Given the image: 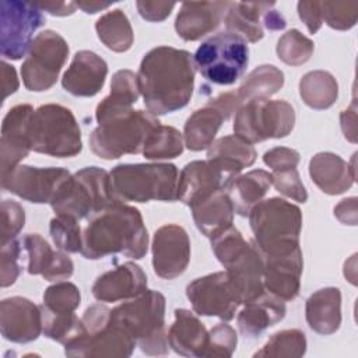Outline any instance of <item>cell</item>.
Instances as JSON below:
<instances>
[{"label":"cell","instance_id":"7dc6e473","mask_svg":"<svg viewBox=\"0 0 358 358\" xmlns=\"http://www.w3.org/2000/svg\"><path fill=\"white\" fill-rule=\"evenodd\" d=\"M20 242L14 238L1 245L0 252V285L3 288L10 287L15 282L21 273L20 266Z\"/></svg>","mask_w":358,"mask_h":358},{"label":"cell","instance_id":"f35d334b","mask_svg":"<svg viewBox=\"0 0 358 358\" xmlns=\"http://www.w3.org/2000/svg\"><path fill=\"white\" fill-rule=\"evenodd\" d=\"M39 306L42 313V333L45 334V337L67 345L77 340L80 336H83V320L74 312H53L48 309L43 303Z\"/></svg>","mask_w":358,"mask_h":358},{"label":"cell","instance_id":"f6af8a7d","mask_svg":"<svg viewBox=\"0 0 358 358\" xmlns=\"http://www.w3.org/2000/svg\"><path fill=\"white\" fill-rule=\"evenodd\" d=\"M322 20L333 29H351L358 20L357 1H320Z\"/></svg>","mask_w":358,"mask_h":358},{"label":"cell","instance_id":"7a4b0ae2","mask_svg":"<svg viewBox=\"0 0 358 358\" xmlns=\"http://www.w3.org/2000/svg\"><path fill=\"white\" fill-rule=\"evenodd\" d=\"M147 249L148 232L141 213L119 201L88 218L80 253L90 260L116 253L138 260L145 256Z\"/></svg>","mask_w":358,"mask_h":358},{"label":"cell","instance_id":"e0dca14e","mask_svg":"<svg viewBox=\"0 0 358 358\" xmlns=\"http://www.w3.org/2000/svg\"><path fill=\"white\" fill-rule=\"evenodd\" d=\"M234 176L222 172L211 161H192L178 179V200L193 208L218 190H227Z\"/></svg>","mask_w":358,"mask_h":358},{"label":"cell","instance_id":"8992f818","mask_svg":"<svg viewBox=\"0 0 358 358\" xmlns=\"http://www.w3.org/2000/svg\"><path fill=\"white\" fill-rule=\"evenodd\" d=\"M112 320L120 324L147 355H165L169 351L165 333V296L147 289L110 312Z\"/></svg>","mask_w":358,"mask_h":358},{"label":"cell","instance_id":"5b68a950","mask_svg":"<svg viewBox=\"0 0 358 358\" xmlns=\"http://www.w3.org/2000/svg\"><path fill=\"white\" fill-rule=\"evenodd\" d=\"M119 201L112 187L110 173L98 166H87L63 183L50 207L56 215L81 221Z\"/></svg>","mask_w":358,"mask_h":358},{"label":"cell","instance_id":"60d3db41","mask_svg":"<svg viewBox=\"0 0 358 358\" xmlns=\"http://www.w3.org/2000/svg\"><path fill=\"white\" fill-rule=\"evenodd\" d=\"M306 351V337L303 331L298 329H288L274 333L262 350L256 351L253 357H268V358H298Z\"/></svg>","mask_w":358,"mask_h":358},{"label":"cell","instance_id":"f1b7e54d","mask_svg":"<svg viewBox=\"0 0 358 358\" xmlns=\"http://www.w3.org/2000/svg\"><path fill=\"white\" fill-rule=\"evenodd\" d=\"M305 317L309 327L319 334H333L341 324V292L326 287L313 292L305 303Z\"/></svg>","mask_w":358,"mask_h":358},{"label":"cell","instance_id":"44dd1931","mask_svg":"<svg viewBox=\"0 0 358 358\" xmlns=\"http://www.w3.org/2000/svg\"><path fill=\"white\" fill-rule=\"evenodd\" d=\"M137 345L136 340L115 320L92 334L81 336L73 343L64 345L67 357H130Z\"/></svg>","mask_w":358,"mask_h":358},{"label":"cell","instance_id":"b9f144b4","mask_svg":"<svg viewBox=\"0 0 358 358\" xmlns=\"http://www.w3.org/2000/svg\"><path fill=\"white\" fill-rule=\"evenodd\" d=\"M313 42L301 34L298 29H289L277 42V56L285 64L301 66L306 63L313 55Z\"/></svg>","mask_w":358,"mask_h":358},{"label":"cell","instance_id":"9c48e42d","mask_svg":"<svg viewBox=\"0 0 358 358\" xmlns=\"http://www.w3.org/2000/svg\"><path fill=\"white\" fill-rule=\"evenodd\" d=\"M31 150L56 158L76 157L83 150L81 130L73 112L59 103L41 105L28 127Z\"/></svg>","mask_w":358,"mask_h":358},{"label":"cell","instance_id":"ffe728a7","mask_svg":"<svg viewBox=\"0 0 358 358\" xmlns=\"http://www.w3.org/2000/svg\"><path fill=\"white\" fill-rule=\"evenodd\" d=\"M34 108L28 103L13 106L3 119L1 138H0V157H1V175L14 169L20 161L28 157L31 151L28 127Z\"/></svg>","mask_w":358,"mask_h":358},{"label":"cell","instance_id":"ba28073f","mask_svg":"<svg viewBox=\"0 0 358 358\" xmlns=\"http://www.w3.org/2000/svg\"><path fill=\"white\" fill-rule=\"evenodd\" d=\"M159 124L155 115L141 109H131L98 123V127L90 134V148L102 159H117L126 154H140L148 136Z\"/></svg>","mask_w":358,"mask_h":358},{"label":"cell","instance_id":"7c38bea8","mask_svg":"<svg viewBox=\"0 0 358 358\" xmlns=\"http://www.w3.org/2000/svg\"><path fill=\"white\" fill-rule=\"evenodd\" d=\"M69 50L67 42L60 34L52 29L38 34L21 66V77L25 88L35 92L52 88L67 60Z\"/></svg>","mask_w":358,"mask_h":358},{"label":"cell","instance_id":"2e32d148","mask_svg":"<svg viewBox=\"0 0 358 358\" xmlns=\"http://www.w3.org/2000/svg\"><path fill=\"white\" fill-rule=\"evenodd\" d=\"M190 262V239L185 228L176 224L159 227L152 239V267L158 277L173 280Z\"/></svg>","mask_w":358,"mask_h":358},{"label":"cell","instance_id":"8fae6325","mask_svg":"<svg viewBox=\"0 0 358 358\" xmlns=\"http://www.w3.org/2000/svg\"><path fill=\"white\" fill-rule=\"evenodd\" d=\"M295 126V110L282 99H252L243 102L235 115L234 133L248 144L267 138H282Z\"/></svg>","mask_w":358,"mask_h":358},{"label":"cell","instance_id":"5bb4252c","mask_svg":"<svg viewBox=\"0 0 358 358\" xmlns=\"http://www.w3.org/2000/svg\"><path fill=\"white\" fill-rule=\"evenodd\" d=\"M70 176L71 173L64 168L17 165L10 172L1 175V187L27 201L50 204Z\"/></svg>","mask_w":358,"mask_h":358},{"label":"cell","instance_id":"680465c9","mask_svg":"<svg viewBox=\"0 0 358 358\" xmlns=\"http://www.w3.org/2000/svg\"><path fill=\"white\" fill-rule=\"evenodd\" d=\"M357 113H355V103L352 102V105L350 108H347L345 110L341 112L340 115V122H341V130L344 133V137L347 140H350L351 143H357Z\"/></svg>","mask_w":358,"mask_h":358},{"label":"cell","instance_id":"1f68e13d","mask_svg":"<svg viewBox=\"0 0 358 358\" xmlns=\"http://www.w3.org/2000/svg\"><path fill=\"white\" fill-rule=\"evenodd\" d=\"M256 157L257 152L253 145L245 143L235 134L215 140L207 151V159L234 178L243 168L250 166L256 161Z\"/></svg>","mask_w":358,"mask_h":358},{"label":"cell","instance_id":"4dcf8cb0","mask_svg":"<svg viewBox=\"0 0 358 358\" xmlns=\"http://www.w3.org/2000/svg\"><path fill=\"white\" fill-rule=\"evenodd\" d=\"M197 229L213 239L234 222V206L227 190H218L192 208Z\"/></svg>","mask_w":358,"mask_h":358},{"label":"cell","instance_id":"cb8c5ba5","mask_svg":"<svg viewBox=\"0 0 358 358\" xmlns=\"http://www.w3.org/2000/svg\"><path fill=\"white\" fill-rule=\"evenodd\" d=\"M231 1H187L175 20L178 35L187 42L199 41L218 28Z\"/></svg>","mask_w":358,"mask_h":358},{"label":"cell","instance_id":"277c9868","mask_svg":"<svg viewBox=\"0 0 358 358\" xmlns=\"http://www.w3.org/2000/svg\"><path fill=\"white\" fill-rule=\"evenodd\" d=\"M248 217L253 241L263 255H284L301 248L302 213L298 206L271 197L255 204Z\"/></svg>","mask_w":358,"mask_h":358},{"label":"cell","instance_id":"e575fe53","mask_svg":"<svg viewBox=\"0 0 358 358\" xmlns=\"http://www.w3.org/2000/svg\"><path fill=\"white\" fill-rule=\"evenodd\" d=\"M274 7V3H229L224 15L228 32L236 34L246 42H257L264 36L262 18L266 11Z\"/></svg>","mask_w":358,"mask_h":358},{"label":"cell","instance_id":"db71d44e","mask_svg":"<svg viewBox=\"0 0 358 358\" xmlns=\"http://www.w3.org/2000/svg\"><path fill=\"white\" fill-rule=\"evenodd\" d=\"M298 15L302 20V22L306 25L309 34H316L322 24V7L320 1H299L298 6Z\"/></svg>","mask_w":358,"mask_h":358},{"label":"cell","instance_id":"bcb514c9","mask_svg":"<svg viewBox=\"0 0 358 358\" xmlns=\"http://www.w3.org/2000/svg\"><path fill=\"white\" fill-rule=\"evenodd\" d=\"M238 344L235 329L227 323H218L208 331V340L203 357L228 358L234 354Z\"/></svg>","mask_w":358,"mask_h":358},{"label":"cell","instance_id":"603a6c76","mask_svg":"<svg viewBox=\"0 0 358 358\" xmlns=\"http://www.w3.org/2000/svg\"><path fill=\"white\" fill-rule=\"evenodd\" d=\"M106 76L108 64L101 56L91 50H80L63 74L62 85L74 96H94L102 90Z\"/></svg>","mask_w":358,"mask_h":358},{"label":"cell","instance_id":"6f0895ef","mask_svg":"<svg viewBox=\"0 0 358 358\" xmlns=\"http://www.w3.org/2000/svg\"><path fill=\"white\" fill-rule=\"evenodd\" d=\"M1 85H3V99L14 94L20 87L15 69L11 64L6 63L4 60L1 62Z\"/></svg>","mask_w":358,"mask_h":358},{"label":"cell","instance_id":"f5cc1de1","mask_svg":"<svg viewBox=\"0 0 358 358\" xmlns=\"http://www.w3.org/2000/svg\"><path fill=\"white\" fill-rule=\"evenodd\" d=\"M138 14L150 21V22H159L164 21L175 8V3H168V1H144L138 0L136 3Z\"/></svg>","mask_w":358,"mask_h":358},{"label":"cell","instance_id":"d6986e66","mask_svg":"<svg viewBox=\"0 0 358 358\" xmlns=\"http://www.w3.org/2000/svg\"><path fill=\"white\" fill-rule=\"evenodd\" d=\"M263 262L264 289L282 301L295 299L301 289L303 270L301 248L284 255H263Z\"/></svg>","mask_w":358,"mask_h":358},{"label":"cell","instance_id":"52a82bcc","mask_svg":"<svg viewBox=\"0 0 358 358\" xmlns=\"http://www.w3.org/2000/svg\"><path fill=\"white\" fill-rule=\"evenodd\" d=\"M178 179V168L173 164H120L110 171L113 192L123 203L175 201Z\"/></svg>","mask_w":358,"mask_h":358},{"label":"cell","instance_id":"6da1fadb","mask_svg":"<svg viewBox=\"0 0 358 358\" xmlns=\"http://www.w3.org/2000/svg\"><path fill=\"white\" fill-rule=\"evenodd\" d=\"M194 62L187 50L157 46L147 52L137 73L138 91L152 115L185 108L193 94Z\"/></svg>","mask_w":358,"mask_h":358},{"label":"cell","instance_id":"ee69618b","mask_svg":"<svg viewBox=\"0 0 358 358\" xmlns=\"http://www.w3.org/2000/svg\"><path fill=\"white\" fill-rule=\"evenodd\" d=\"M80 289L69 281H59L48 287L43 292V305L53 312H74L80 306Z\"/></svg>","mask_w":358,"mask_h":358},{"label":"cell","instance_id":"83f0119b","mask_svg":"<svg viewBox=\"0 0 358 358\" xmlns=\"http://www.w3.org/2000/svg\"><path fill=\"white\" fill-rule=\"evenodd\" d=\"M169 347L183 357H203L208 331L199 317L187 309L175 310V322L171 324L168 333Z\"/></svg>","mask_w":358,"mask_h":358},{"label":"cell","instance_id":"4fadbf2b","mask_svg":"<svg viewBox=\"0 0 358 358\" xmlns=\"http://www.w3.org/2000/svg\"><path fill=\"white\" fill-rule=\"evenodd\" d=\"M45 24L42 10L34 1L1 0L0 3V53L6 59L20 60L29 52L34 32Z\"/></svg>","mask_w":358,"mask_h":358},{"label":"cell","instance_id":"94428289","mask_svg":"<svg viewBox=\"0 0 358 358\" xmlns=\"http://www.w3.org/2000/svg\"><path fill=\"white\" fill-rule=\"evenodd\" d=\"M76 4H77L78 8H81L87 14H95V13L102 11V10L112 6V3H102V1H92V0H90V1H77Z\"/></svg>","mask_w":358,"mask_h":358},{"label":"cell","instance_id":"3957f363","mask_svg":"<svg viewBox=\"0 0 358 358\" xmlns=\"http://www.w3.org/2000/svg\"><path fill=\"white\" fill-rule=\"evenodd\" d=\"M211 248L225 273L241 305L260 296L263 285V255L255 241H245L231 225L211 239Z\"/></svg>","mask_w":358,"mask_h":358},{"label":"cell","instance_id":"8d00e7d4","mask_svg":"<svg viewBox=\"0 0 358 358\" xmlns=\"http://www.w3.org/2000/svg\"><path fill=\"white\" fill-rule=\"evenodd\" d=\"M99 41L110 50L122 53L131 48L134 42L133 28L127 15L116 8L101 15L95 22Z\"/></svg>","mask_w":358,"mask_h":358},{"label":"cell","instance_id":"d6a6232c","mask_svg":"<svg viewBox=\"0 0 358 358\" xmlns=\"http://www.w3.org/2000/svg\"><path fill=\"white\" fill-rule=\"evenodd\" d=\"M138 95L137 74L127 69L116 71L110 81V94L105 96L95 109L96 122L101 123L105 119L131 110V105L137 102Z\"/></svg>","mask_w":358,"mask_h":358},{"label":"cell","instance_id":"7bdbcfd3","mask_svg":"<svg viewBox=\"0 0 358 358\" xmlns=\"http://www.w3.org/2000/svg\"><path fill=\"white\" fill-rule=\"evenodd\" d=\"M50 236L57 249L67 253L81 252L83 231L77 220L56 215L50 220L49 225Z\"/></svg>","mask_w":358,"mask_h":358},{"label":"cell","instance_id":"836d02e7","mask_svg":"<svg viewBox=\"0 0 358 358\" xmlns=\"http://www.w3.org/2000/svg\"><path fill=\"white\" fill-rule=\"evenodd\" d=\"M271 185L273 176L264 169H253L236 176L227 189L234 211L241 217H246L252 207L266 196Z\"/></svg>","mask_w":358,"mask_h":358},{"label":"cell","instance_id":"f907efd6","mask_svg":"<svg viewBox=\"0 0 358 358\" xmlns=\"http://www.w3.org/2000/svg\"><path fill=\"white\" fill-rule=\"evenodd\" d=\"M110 312L112 309H109L106 305H102V303H94L88 306L81 317L83 326H84L83 336H92L103 330L110 322Z\"/></svg>","mask_w":358,"mask_h":358},{"label":"cell","instance_id":"816d5d0a","mask_svg":"<svg viewBox=\"0 0 358 358\" xmlns=\"http://www.w3.org/2000/svg\"><path fill=\"white\" fill-rule=\"evenodd\" d=\"M263 161L273 172L296 168L299 164V152L287 147H274L264 152Z\"/></svg>","mask_w":358,"mask_h":358},{"label":"cell","instance_id":"681fc988","mask_svg":"<svg viewBox=\"0 0 358 358\" xmlns=\"http://www.w3.org/2000/svg\"><path fill=\"white\" fill-rule=\"evenodd\" d=\"M274 187L284 196L298 201L305 203L308 200L306 189L299 178L296 168H288L282 171H275L271 173Z\"/></svg>","mask_w":358,"mask_h":358},{"label":"cell","instance_id":"91938a15","mask_svg":"<svg viewBox=\"0 0 358 358\" xmlns=\"http://www.w3.org/2000/svg\"><path fill=\"white\" fill-rule=\"evenodd\" d=\"M262 21H263L264 27L270 31H280V29H284L287 25L285 18L274 8H270L268 11H266Z\"/></svg>","mask_w":358,"mask_h":358},{"label":"cell","instance_id":"f546056e","mask_svg":"<svg viewBox=\"0 0 358 358\" xmlns=\"http://www.w3.org/2000/svg\"><path fill=\"white\" fill-rule=\"evenodd\" d=\"M228 116L224 110L211 99L203 108L194 110L185 123L183 138L185 145L192 151H201L208 148L214 143V137L218 133L224 120Z\"/></svg>","mask_w":358,"mask_h":358},{"label":"cell","instance_id":"c3c4849f","mask_svg":"<svg viewBox=\"0 0 358 358\" xmlns=\"http://www.w3.org/2000/svg\"><path fill=\"white\" fill-rule=\"evenodd\" d=\"M1 231L0 239L1 245L14 239L24 227L25 222V211L22 206L14 200H3L1 201Z\"/></svg>","mask_w":358,"mask_h":358},{"label":"cell","instance_id":"ac0fdd59","mask_svg":"<svg viewBox=\"0 0 358 358\" xmlns=\"http://www.w3.org/2000/svg\"><path fill=\"white\" fill-rule=\"evenodd\" d=\"M0 331L11 343H29L42 333L41 306L24 296L6 298L0 303Z\"/></svg>","mask_w":358,"mask_h":358},{"label":"cell","instance_id":"7402d4cb","mask_svg":"<svg viewBox=\"0 0 358 358\" xmlns=\"http://www.w3.org/2000/svg\"><path fill=\"white\" fill-rule=\"evenodd\" d=\"M145 291L147 275L138 264L131 262L101 274L92 285V295L99 302L133 299Z\"/></svg>","mask_w":358,"mask_h":358},{"label":"cell","instance_id":"4316f807","mask_svg":"<svg viewBox=\"0 0 358 358\" xmlns=\"http://www.w3.org/2000/svg\"><path fill=\"white\" fill-rule=\"evenodd\" d=\"M287 313L285 301L270 292H263L260 296L243 303L238 313L236 322L239 331L248 337H259L266 329L281 322Z\"/></svg>","mask_w":358,"mask_h":358},{"label":"cell","instance_id":"30bf717a","mask_svg":"<svg viewBox=\"0 0 358 358\" xmlns=\"http://www.w3.org/2000/svg\"><path fill=\"white\" fill-rule=\"evenodd\" d=\"M194 67L213 84L231 85L246 71L248 42L236 34L220 32L204 41L193 56Z\"/></svg>","mask_w":358,"mask_h":358},{"label":"cell","instance_id":"d4e9b609","mask_svg":"<svg viewBox=\"0 0 358 358\" xmlns=\"http://www.w3.org/2000/svg\"><path fill=\"white\" fill-rule=\"evenodd\" d=\"M24 249L28 253V273L41 274L46 281H63L71 277L74 271L73 260L69 255L55 252L39 234H27L22 239Z\"/></svg>","mask_w":358,"mask_h":358},{"label":"cell","instance_id":"484cf974","mask_svg":"<svg viewBox=\"0 0 358 358\" xmlns=\"http://www.w3.org/2000/svg\"><path fill=\"white\" fill-rule=\"evenodd\" d=\"M355 155L351 165L334 152H317L309 161V175L313 183L326 194H341L355 180Z\"/></svg>","mask_w":358,"mask_h":358},{"label":"cell","instance_id":"d590c367","mask_svg":"<svg viewBox=\"0 0 358 358\" xmlns=\"http://www.w3.org/2000/svg\"><path fill=\"white\" fill-rule=\"evenodd\" d=\"M299 95L309 108L327 109L338 96V84L329 71L313 70L301 78Z\"/></svg>","mask_w":358,"mask_h":358},{"label":"cell","instance_id":"9f6ffc18","mask_svg":"<svg viewBox=\"0 0 358 358\" xmlns=\"http://www.w3.org/2000/svg\"><path fill=\"white\" fill-rule=\"evenodd\" d=\"M35 6L42 10V11H46L52 15H56V17H66V15H71L76 8H77V4L73 3V1H34Z\"/></svg>","mask_w":358,"mask_h":358},{"label":"cell","instance_id":"9a60e30c","mask_svg":"<svg viewBox=\"0 0 358 358\" xmlns=\"http://www.w3.org/2000/svg\"><path fill=\"white\" fill-rule=\"evenodd\" d=\"M186 296L197 315L220 317L224 322L232 320L241 306L225 271L193 280L186 287Z\"/></svg>","mask_w":358,"mask_h":358},{"label":"cell","instance_id":"ab89813d","mask_svg":"<svg viewBox=\"0 0 358 358\" xmlns=\"http://www.w3.org/2000/svg\"><path fill=\"white\" fill-rule=\"evenodd\" d=\"M183 152V136L172 126H157L148 136L143 155L147 159H171Z\"/></svg>","mask_w":358,"mask_h":358},{"label":"cell","instance_id":"74e56055","mask_svg":"<svg viewBox=\"0 0 358 358\" xmlns=\"http://www.w3.org/2000/svg\"><path fill=\"white\" fill-rule=\"evenodd\" d=\"M282 85L284 73L273 64H262L246 76L236 92L243 103L252 99H268Z\"/></svg>","mask_w":358,"mask_h":358},{"label":"cell","instance_id":"11a10c76","mask_svg":"<svg viewBox=\"0 0 358 358\" xmlns=\"http://www.w3.org/2000/svg\"><path fill=\"white\" fill-rule=\"evenodd\" d=\"M334 215L345 225H357V197L341 200L334 207Z\"/></svg>","mask_w":358,"mask_h":358}]
</instances>
